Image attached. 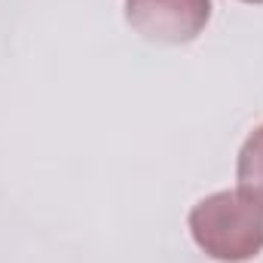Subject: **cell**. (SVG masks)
Returning <instances> with one entry per match:
<instances>
[{
  "instance_id": "6da1fadb",
  "label": "cell",
  "mask_w": 263,
  "mask_h": 263,
  "mask_svg": "<svg viewBox=\"0 0 263 263\" xmlns=\"http://www.w3.org/2000/svg\"><path fill=\"white\" fill-rule=\"evenodd\" d=\"M187 223L199 251L217 263H245L263 251V196L248 187L199 199Z\"/></svg>"
},
{
  "instance_id": "277c9868",
  "label": "cell",
  "mask_w": 263,
  "mask_h": 263,
  "mask_svg": "<svg viewBox=\"0 0 263 263\" xmlns=\"http://www.w3.org/2000/svg\"><path fill=\"white\" fill-rule=\"evenodd\" d=\"M242 3H263V0H242Z\"/></svg>"
},
{
  "instance_id": "3957f363",
  "label": "cell",
  "mask_w": 263,
  "mask_h": 263,
  "mask_svg": "<svg viewBox=\"0 0 263 263\" xmlns=\"http://www.w3.org/2000/svg\"><path fill=\"white\" fill-rule=\"evenodd\" d=\"M236 178H239V187H248L263 196V126H257L245 138L236 159Z\"/></svg>"
},
{
  "instance_id": "7a4b0ae2",
  "label": "cell",
  "mask_w": 263,
  "mask_h": 263,
  "mask_svg": "<svg viewBox=\"0 0 263 263\" xmlns=\"http://www.w3.org/2000/svg\"><path fill=\"white\" fill-rule=\"evenodd\" d=\"M211 18V0H126V22L153 43H190Z\"/></svg>"
}]
</instances>
